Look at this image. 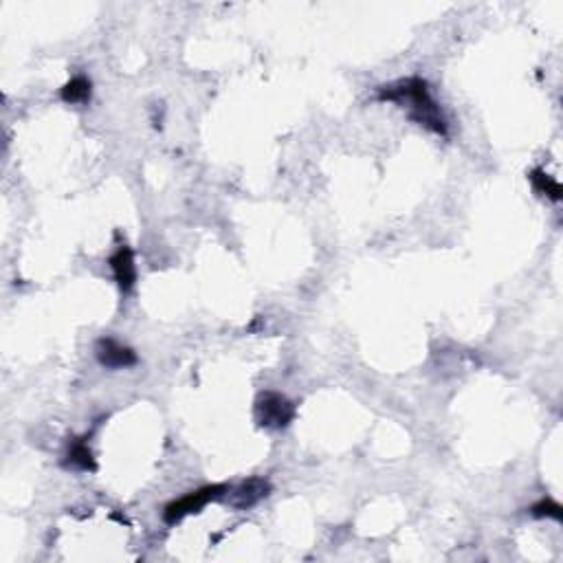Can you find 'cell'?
Instances as JSON below:
<instances>
[{
  "label": "cell",
  "mask_w": 563,
  "mask_h": 563,
  "mask_svg": "<svg viewBox=\"0 0 563 563\" xmlns=\"http://www.w3.org/2000/svg\"><path fill=\"white\" fill-rule=\"evenodd\" d=\"M86 440V436H84V438L70 440L67 449V464L73 469H79V471H95L97 462Z\"/></svg>",
  "instance_id": "7"
},
{
  "label": "cell",
  "mask_w": 563,
  "mask_h": 563,
  "mask_svg": "<svg viewBox=\"0 0 563 563\" xmlns=\"http://www.w3.org/2000/svg\"><path fill=\"white\" fill-rule=\"evenodd\" d=\"M377 100L392 102V104L407 108V112H410V117L416 124L425 126L427 130L440 135V137H447V119H445L443 110H440L438 102L431 95L429 84L422 78L414 75V78L398 79V82L389 84V86H381Z\"/></svg>",
  "instance_id": "1"
},
{
  "label": "cell",
  "mask_w": 563,
  "mask_h": 563,
  "mask_svg": "<svg viewBox=\"0 0 563 563\" xmlns=\"http://www.w3.org/2000/svg\"><path fill=\"white\" fill-rule=\"evenodd\" d=\"M95 355H97V361H100V363L108 370L133 368V365H137V361H139L133 348L119 344V341L112 339V337H104V339L97 341Z\"/></svg>",
  "instance_id": "5"
},
{
  "label": "cell",
  "mask_w": 563,
  "mask_h": 563,
  "mask_svg": "<svg viewBox=\"0 0 563 563\" xmlns=\"http://www.w3.org/2000/svg\"><path fill=\"white\" fill-rule=\"evenodd\" d=\"M528 178H530V183H533V187H534V192H537V194H542V196H546V199H551V200H561V194H563V190H561V185H559V181H557V178H552L551 175H546V172L543 170H533L528 175Z\"/></svg>",
  "instance_id": "9"
},
{
  "label": "cell",
  "mask_w": 563,
  "mask_h": 563,
  "mask_svg": "<svg viewBox=\"0 0 563 563\" xmlns=\"http://www.w3.org/2000/svg\"><path fill=\"white\" fill-rule=\"evenodd\" d=\"M295 419L293 401L280 392H262L256 401V422L265 429H284Z\"/></svg>",
  "instance_id": "3"
},
{
  "label": "cell",
  "mask_w": 563,
  "mask_h": 563,
  "mask_svg": "<svg viewBox=\"0 0 563 563\" xmlns=\"http://www.w3.org/2000/svg\"><path fill=\"white\" fill-rule=\"evenodd\" d=\"M530 515L537 519H543V518H551L555 519V522H561L563 519V509L561 504L557 500H552V497H543L542 502H537V504L530 506Z\"/></svg>",
  "instance_id": "10"
},
{
  "label": "cell",
  "mask_w": 563,
  "mask_h": 563,
  "mask_svg": "<svg viewBox=\"0 0 563 563\" xmlns=\"http://www.w3.org/2000/svg\"><path fill=\"white\" fill-rule=\"evenodd\" d=\"M91 79H88L86 75H78V78H73L70 82L64 84L60 95H62V100L67 102V104H86V102L91 100Z\"/></svg>",
  "instance_id": "8"
},
{
  "label": "cell",
  "mask_w": 563,
  "mask_h": 563,
  "mask_svg": "<svg viewBox=\"0 0 563 563\" xmlns=\"http://www.w3.org/2000/svg\"><path fill=\"white\" fill-rule=\"evenodd\" d=\"M269 493H271L269 480H265V477H249V480L241 482L236 489L229 486V491L224 493V500H227L229 506H233V509L247 510V509H251V506H256L257 502L265 500Z\"/></svg>",
  "instance_id": "4"
},
{
  "label": "cell",
  "mask_w": 563,
  "mask_h": 563,
  "mask_svg": "<svg viewBox=\"0 0 563 563\" xmlns=\"http://www.w3.org/2000/svg\"><path fill=\"white\" fill-rule=\"evenodd\" d=\"M227 491H229L227 485H209V486H203V489H199V491L187 493V495H183L181 500L170 502V504L166 506V510H163V522L170 524L172 526V524L185 519L187 515L200 513V510H203L205 506L209 504V502L223 500L224 493Z\"/></svg>",
  "instance_id": "2"
},
{
  "label": "cell",
  "mask_w": 563,
  "mask_h": 563,
  "mask_svg": "<svg viewBox=\"0 0 563 563\" xmlns=\"http://www.w3.org/2000/svg\"><path fill=\"white\" fill-rule=\"evenodd\" d=\"M108 265H110L117 286L124 293H130L135 289V284H137V265H135L133 249L128 245H119L117 251L110 256V260H108Z\"/></svg>",
  "instance_id": "6"
}]
</instances>
